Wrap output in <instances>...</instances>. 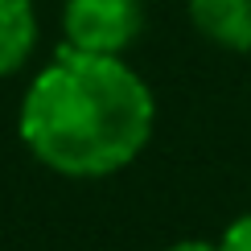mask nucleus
<instances>
[{
    "instance_id": "nucleus-1",
    "label": "nucleus",
    "mask_w": 251,
    "mask_h": 251,
    "mask_svg": "<svg viewBox=\"0 0 251 251\" xmlns=\"http://www.w3.org/2000/svg\"><path fill=\"white\" fill-rule=\"evenodd\" d=\"M156 99L124 58L58 46L21 95L17 132L50 173L99 181L149 149Z\"/></svg>"
},
{
    "instance_id": "nucleus-2",
    "label": "nucleus",
    "mask_w": 251,
    "mask_h": 251,
    "mask_svg": "<svg viewBox=\"0 0 251 251\" xmlns=\"http://www.w3.org/2000/svg\"><path fill=\"white\" fill-rule=\"evenodd\" d=\"M144 33V0H66L62 4V46L82 54L124 58Z\"/></svg>"
},
{
    "instance_id": "nucleus-3",
    "label": "nucleus",
    "mask_w": 251,
    "mask_h": 251,
    "mask_svg": "<svg viewBox=\"0 0 251 251\" xmlns=\"http://www.w3.org/2000/svg\"><path fill=\"white\" fill-rule=\"evenodd\" d=\"M190 21L218 50L251 54V0H190Z\"/></svg>"
},
{
    "instance_id": "nucleus-4",
    "label": "nucleus",
    "mask_w": 251,
    "mask_h": 251,
    "mask_svg": "<svg viewBox=\"0 0 251 251\" xmlns=\"http://www.w3.org/2000/svg\"><path fill=\"white\" fill-rule=\"evenodd\" d=\"M37 50L33 0H0V78L17 75Z\"/></svg>"
},
{
    "instance_id": "nucleus-5",
    "label": "nucleus",
    "mask_w": 251,
    "mask_h": 251,
    "mask_svg": "<svg viewBox=\"0 0 251 251\" xmlns=\"http://www.w3.org/2000/svg\"><path fill=\"white\" fill-rule=\"evenodd\" d=\"M218 247L223 251H251V210L239 214L231 226L223 231V239H218Z\"/></svg>"
},
{
    "instance_id": "nucleus-6",
    "label": "nucleus",
    "mask_w": 251,
    "mask_h": 251,
    "mask_svg": "<svg viewBox=\"0 0 251 251\" xmlns=\"http://www.w3.org/2000/svg\"><path fill=\"white\" fill-rule=\"evenodd\" d=\"M165 251H223L218 243H210V239H181V243L165 247Z\"/></svg>"
}]
</instances>
